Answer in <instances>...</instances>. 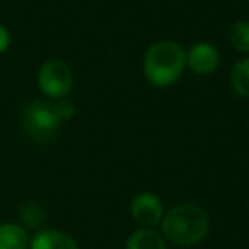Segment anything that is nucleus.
Here are the masks:
<instances>
[{
    "instance_id": "obj_11",
    "label": "nucleus",
    "mask_w": 249,
    "mask_h": 249,
    "mask_svg": "<svg viewBox=\"0 0 249 249\" xmlns=\"http://www.w3.org/2000/svg\"><path fill=\"white\" fill-rule=\"evenodd\" d=\"M229 41L234 50L249 53V21L234 22L229 29Z\"/></svg>"
},
{
    "instance_id": "obj_9",
    "label": "nucleus",
    "mask_w": 249,
    "mask_h": 249,
    "mask_svg": "<svg viewBox=\"0 0 249 249\" xmlns=\"http://www.w3.org/2000/svg\"><path fill=\"white\" fill-rule=\"evenodd\" d=\"M29 235L22 225L7 222L0 224V249H28Z\"/></svg>"
},
{
    "instance_id": "obj_14",
    "label": "nucleus",
    "mask_w": 249,
    "mask_h": 249,
    "mask_svg": "<svg viewBox=\"0 0 249 249\" xmlns=\"http://www.w3.org/2000/svg\"><path fill=\"white\" fill-rule=\"evenodd\" d=\"M248 2H249V0H248Z\"/></svg>"
},
{
    "instance_id": "obj_7",
    "label": "nucleus",
    "mask_w": 249,
    "mask_h": 249,
    "mask_svg": "<svg viewBox=\"0 0 249 249\" xmlns=\"http://www.w3.org/2000/svg\"><path fill=\"white\" fill-rule=\"evenodd\" d=\"M28 249H79L77 242L69 234L53 229L39 231L35 237L29 241Z\"/></svg>"
},
{
    "instance_id": "obj_6",
    "label": "nucleus",
    "mask_w": 249,
    "mask_h": 249,
    "mask_svg": "<svg viewBox=\"0 0 249 249\" xmlns=\"http://www.w3.org/2000/svg\"><path fill=\"white\" fill-rule=\"evenodd\" d=\"M220 55L218 50L210 43H196L186 53V65L198 75H210L218 69Z\"/></svg>"
},
{
    "instance_id": "obj_4",
    "label": "nucleus",
    "mask_w": 249,
    "mask_h": 249,
    "mask_svg": "<svg viewBox=\"0 0 249 249\" xmlns=\"http://www.w3.org/2000/svg\"><path fill=\"white\" fill-rule=\"evenodd\" d=\"M38 86L48 99L67 97L73 87L72 69L62 60H48L38 72Z\"/></svg>"
},
{
    "instance_id": "obj_2",
    "label": "nucleus",
    "mask_w": 249,
    "mask_h": 249,
    "mask_svg": "<svg viewBox=\"0 0 249 249\" xmlns=\"http://www.w3.org/2000/svg\"><path fill=\"white\" fill-rule=\"evenodd\" d=\"M160 222L164 237L181 248H190L201 242L210 231V217L195 203L176 205Z\"/></svg>"
},
{
    "instance_id": "obj_1",
    "label": "nucleus",
    "mask_w": 249,
    "mask_h": 249,
    "mask_svg": "<svg viewBox=\"0 0 249 249\" xmlns=\"http://www.w3.org/2000/svg\"><path fill=\"white\" fill-rule=\"evenodd\" d=\"M75 116V104L62 99H35L24 107L21 124L24 133L35 142H50L60 132L65 121Z\"/></svg>"
},
{
    "instance_id": "obj_12",
    "label": "nucleus",
    "mask_w": 249,
    "mask_h": 249,
    "mask_svg": "<svg viewBox=\"0 0 249 249\" xmlns=\"http://www.w3.org/2000/svg\"><path fill=\"white\" fill-rule=\"evenodd\" d=\"M21 217L28 225H38V224H41L43 218H45V210H43L39 205L29 203L22 207Z\"/></svg>"
},
{
    "instance_id": "obj_3",
    "label": "nucleus",
    "mask_w": 249,
    "mask_h": 249,
    "mask_svg": "<svg viewBox=\"0 0 249 249\" xmlns=\"http://www.w3.org/2000/svg\"><path fill=\"white\" fill-rule=\"evenodd\" d=\"M186 67V52L171 39H160L147 48L143 56V73L156 87H171L181 79Z\"/></svg>"
},
{
    "instance_id": "obj_8",
    "label": "nucleus",
    "mask_w": 249,
    "mask_h": 249,
    "mask_svg": "<svg viewBox=\"0 0 249 249\" xmlns=\"http://www.w3.org/2000/svg\"><path fill=\"white\" fill-rule=\"evenodd\" d=\"M124 249H167L166 237L154 229H139L126 239Z\"/></svg>"
},
{
    "instance_id": "obj_10",
    "label": "nucleus",
    "mask_w": 249,
    "mask_h": 249,
    "mask_svg": "<svg viewBox=\"0 0 249 249\" xmlns=\"http://www.w3.org/2000/svg\"><path fill=\"white\" fill-rule=\"evenodd\" d=\"M231 87L241 97H249V56L242 58L232 67Z\"/></svg>"
},
{
    "instance_id": "obj_5",
    "label": "nucleus",
    "mask_w": 249,
    "mask_h": 249,
    "mask_svg": "<svg viewBox=\"0 0 249 249\" xmlns=\"http://www.w3.org/2000/svg\"><path fill=\"white\" fill-rule=\"evenodd\" d=\"M130 213L139 225L145 229H152L162 220L164 205L157 195L150 193V191H142L132 200Z\"/></svg>"
},
{
    "instance_id": "obj_13",
    "label": "nucleus",
    "mask_w": 249,
    "mask_h": 249,
    "mask_svg": "<svg viewBox=\"0 0 249 249\" xmlns=\"http://www.w3.org/2000/svg\"><path fill=\"white\" fill-rule=\"evenodd\" d=\"M9 46H11V35H9L5 26L0 24V55L4 52H7Z\"/></svg>"
}]
</instances>
